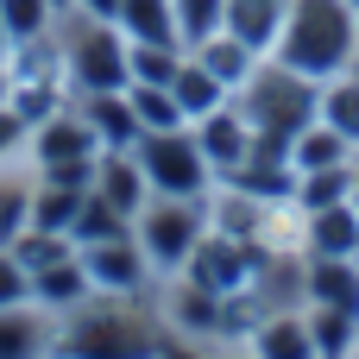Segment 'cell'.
<instances>
[{"instance_id":"6da1fadb","label":"cell","mask_w":359,"mask_h":359,"mask_svg":"<svg viewBox=\"0 0 359 359\" xmlns=\"http://www.w3.org/2000/svg\"><path fill=\"white\" fill-rule=\"evenodd\" d=\"M353 50V25L341 0H297L290 25H284V57L297 69H334Z\"/></svg>"},{"instance_id":"7a4b0ae2","label":"cell","mask_w":359,"mask_h":359,"mask_svg":"<svg viewBox=\"0 0 359 359\" xmlns=\"http://www.w3.org/2000/svg\"><path fill=\"white\" fill-rule=\"evenodd\" d=\"M63 359H151V328L126 309H82L63 334H57Z\"/></svg>"},{"instance_id":"3957f363","label":"cell","mask_w":359,"mask_h":359,"mask_svg":"<svg viewBox=\"0 0 359 359\" xmlns=\"http://www.w3.org/2000/svg\"><path fill=\"white\" fill-rule=\"evenodd\" d=\"M63 69H69V82H76L82 95L126 88V82H133V63H126L120 38H114V19H95V13H88V25L69 32V44H63Z\"/></svg>"},{"instance_id":"277c9868","label":"cell","mask_w":359,"mask_h":359,"mask_svg":"<svg viewBox=\"0 0 359 359\" xmlns=\"http://www.w3.org/2000/svg\"><path fill=\"white\" fill-rule=\"evenodd\" d=\"M139 170H145L151 189L189 202V196L202 189V145L183 139L177 126H170V133H139Z\"/></svg>"},{"instance_id":"5b68a950","label":"cell","mask_w":359,"mask_h":359,"mask_svg":"<svg viewBox=\"0 0 359 359\" xmlns=\"http://www.w3.org/2000/svg\"><path fill=\"white\" fill-rule=\"evenodd\" d=\"M139 246H145L158 265H183V259L196 252V215L183 208V196H170V202H158V208L145 215Z\"/></svg>"},{"instance_id":"8992f818","label":"cell","mask_w":359,"mask_h":359,"mask_svg":"<svg viewBox=\"0 0 359 359\" xmlns=\"http://www.w3.org/2000/svg\"><path fill=\"white\" fill-rule=\"evenodd\" d=\"M32 151H38V170H63V164H95V126L88 120H44L38 126V139H32Z\"/></svg>"},{"instance_id":"52a82bcc","label":"cell","mask_w":359,"mask_h":359,"mask_svg":"<svg viewBox=\"0 0 359 359\" xmlns=\"http://www.w3.org/2000/svg\"><path fill=\"white\" fill-rule=\"evenodd\" d=\"M50 347H57V334L38 309H25V303L0 309V359H44Z\"/></svg>"},{"instance_id":"ba28073f","label":"cell","mask_w":359,"mask_h":359,"mask_svg":"<svg viewBox=\"0 0 359 359\" xmlns=\"http://www.w3.org/2000/svg\"><path fill=\"white\" fill-rule=\"evenodd\" d=\"M82 265H88V284H107V290H139V271H145V259H139V246H126V233L82 246Z\"/></svg>"},{"instance_id":"9c48e42d","label":"cell","mask_w":359,"mask_h":359,"mask_svg":"<svg viewBox=\"0 0 359 359\" xmlns=\"http://www.w3.org/2000/svg\"><path fill=\"white\" fill-rule=\"evenodd\" d=\"M252 107H259V120H265L278 139H290V126H297V120L316 107V95H309L303 82H290V76H271V82H259Z\"/></svg>"},{"instance_id":"30bf717a","label":"cell","mask_w":359,"mask_h":359,"mask_svg":"<svg viewBox=\"0 0 359 359\" xmlns=\"http://www.w3.org/2000/svg\"><path fill=\"white\" fill-rule=\"evenodd\" d=\"M284 13H290V0H227V32H233L246 50H259L265 38H278Z\"/></svg>"},{"instance_id":"8fae6325","label":"cell","mask_w":359,"mask_h":359,"mask_svg":"<svg viewBox=\"0 0 359 359\" xmlns=\"http://www.w3.org/2000/svg\"><path fill=\"white\" fill-rule=\"evenodd\" d=\"M120 88H107V95H88V126H95V139H107V145H133L145 126H139V114H133V95L126 101H114Z\"/></svg>"},{"instance_id":"7c38bea8","label":"cell","mask_w":359,"mask_h":359,"mask_svg":"<svg viewBox=\"0 0 359 359\" xmlns=\"http://www.w3.org/2000/svg\"><path fill=\"white\" fill-rule=\"evenodd\" d=\"M32 297H38V303H50V309L82 303V297H88V265H82V259H57V265L32 271Z\"/></svg>"},{"instance_id":"4fadbf2b","label":"cell","mask_w":359,"mask_h":359,"mask_svg":"<svg viewBox=\"0 0 359 359\" xmlns=\"http://www.w3.org/2000/svg\"><path fill=\"white\" fill-rule=\"evenodd\" d=\"M120 25L133 32V44H170L177 38L170 0H120Z\"/></svg>"},{"instance_id":"5bb4252c","label":"cell","mask_w":359,"mask_h":359,"mask_svg":"<svg viewBox=\"0 0 359 359\" xmlns=\"http://www.w3.org/2000/svg\"><path fill=\"white\" fill-rule=\"evenodd\" d=\"M120 227H126V215H120L107 196H82V208H76V221H69V240H76V246H95V240H120Z\"/></svg>"},{"instance_id":"9a60e30c","label":"cell","mask_w":359,"mask_h":359,"mask_svg":"<svg viewBox=\"0 0 359 359\" xmlns=\"http://www.w3.org/2000/svg\"><path fill=\"white\" fill-rule=\"evenodd\" d=\"M95 196H107L120 215H133V208H139V196H145V170H139V158H133V164H126V158H107V164H101V189H95Z\"/></svg>"},{"instance_id":"2e32d148","label":"cell","mask_w":359,"mask_h":359,"mask_svg":"<svg viewBox=\"0 0 359 359\" xmlns=\"http://www.w3.org/2000/svg\"><path fill=\"white\" fill-rule=\"evenodd\" d=\"M133 114H139V126H145V133H170V126L183 120L177 95H170V88H158V82H133Z\"/></svg>"},{"instance_id":"e0dca14e","label":"cell","mask_w":359,"mask_h":359,"mask_svg":"<svg viewBox=\"0 0 359 359\" xmlns=\"http://www.w3.org/2000/svg\"><path fill=\"white\" fill-rule=\"evenodd\" d=\"M189 259H196V290H208V297L233 290V278H240V252L233 246H196Z\"/></svg>"},{"instance_id":"ac0fdd59","label":"cell","mask_w":359,"mask_h":359,"mask_svg":"<svg viewBox=\"0 0 359 359\" xmlns=\"http://www.w3.org/2000/svg\"><path fill=\"white\" fill-rule=\"evenodd\" d=\"M309 353H316V328H303V322L259 328V359H309Z\"/></svg>"},{"instance_id":"d6986e66","label":"cell","mask_w":359,"mask_h":359,"mask_svg":"<svg viewBox=\"0 0 359 359\" xmlns=\"http://www.w3.org/2000/svg\"><path fill=\"white\" fill-rule=\"evenodd\" d=\"M202 158H215V164H240L246 158V126L240 120H227V114H208V126H202Z\"/></svg>"},{"instance_id":"ffe728a7","label":"cell","mask_w":359,"mask_h":359,"mask_svg":"<svg viewBox=\"0 0 359 359\" xmlns=\"http://www.w3.org/2000/svg\"><path fill=\"white\" fill-rule=\"evenodd\" d=\"M353 246H359V221L347 208H322V215H316V252H322V259H347Z\"/></svg>"},{"instance_id":"44dd1931","label":"cell","mask_w":359,"mask_h":359,"mask_svg":"<svg viewBox=\"0 0 359 359\" xmlns=\"http://www.w3.org/2000/svg\"><path fill=\"white\" fill-rule=\"evenodd\" d=\"M170 95H177V107L183 114H215V101H221V82L196 63V69H177L170 76Z\"/></svg>"},{"instance_id":"7402d4cb","label":"cell","mask_w":359,"mask_h":359,"mask_svg":"<svg viewBox=\"0 0 359 359\" xmlns=\"http://www.w3.org/2000/svg\"><path fill=\"white\" fill-rule=\"evenodd\" d=\"M0 25H6L13 44H32L50 25V0H0Z\"/></svg>"},{"instance_id":"603a6c76","label":"cell","mask_w":359,"mask_h":359,"mask_svg":"<svg viewBox=\"0 0 359 359\" xmlns=\"http://www.w3.org/2000/svg\"><path fill=\"white\" fill-rule=\"evenodd\" d=\"M170 13H177V32H183V38L208 44V38H215V19L227 13V0H170Z\"/></svg>"},{"instance_id":"cb8c5ba5","label":"cell","mask_w":359,"mask_h":359,"mask_svg":"<svg viewBox=\"0 0 359 359\" xmlns=\"http://www.w3.org/2000/svg\"><path fill=\"white\" fill-rule=\"evenodd\" d=\"M25 227H32V189L0 177V246H13Z\"/></svg>"},{"instance_id":"d4e9b609","label":"cell","mask_w":359,"mask_h":359,"mask_svg":"<svg viewBox=\"0 0 359 359\" xmlns=\"http://www.w3.org/2000/svg\"><path fill=\"white\" fill-rule=\"evenodd\" d=\"M133 82H158V88H170V76H177V57H170V44H133Z\"/></svg>"},{"instance_id":"484cf974","label":"cell","mask_w":359,"mask_h":359,"mask_svg":"<svg viewBox=\"0 0 359 359\" xmlns=\"http://www.w3.org/2000/svg\"><path fill=\"white\" fill-rule=\"evenodd\" d=\"M347 284H353V271H347V265H334V259L316 271V297H322V303H334V309H353V303H359V290H347Z\"/></svg>"},{"instance_id":"4316f807","label":"cell","mask_w":359,"mask_h":359,"mask_svg":"<svg viewBox=\"0 0 359 359\" xmlns=\"http://www.w3.org/2000/svg\"><path fill=\"white\" fill-rule=\"evenodd\" d=\"M328 126H334L341 139H359V82H347V88L328 95Z\"/></svg>"},{"instance_id":"83f0119b","label":"cell","mask_w":359,"mask_h":359,"mask_svg":"<svg viewBox=\"0 0 359 359\" xmlns=\"http://www.w3.org/2000/svg\"><path fill=\"white\" fill-rule=\"evenodd\" d=\"M32 297V271L13 259V246H0V309L6 303H25Z\"/></svg>"},{"instance_id":"f1b7e54d","label":"cell","mask_w":359,"mask_h":359,"mask_svg":"<svg viewBox=\"0 0 359 359\" xmlns=\"http://www.w3.org/2000/svg\"><path fill=\"white\" fill-rule=\"evenodd\" d=\"M334 151H341V133H334V126H328L322 139H303V145H297V158H303L309 170H316V164H334Z\"/></svg>"},{"instance_id":"f546056e","label":"cell","mask_w":359,"mask_h":359,"mask_svg":"<svg viewBox=\"0 0 359 359\" xmlns=\"http://www.w3.org/2000/svg\"><path fill=\"white\" fill-rule=\"evenodd\" d=\"M341 189H347V177H341V170H328V164H322V177H309V189H303V196H309V208H316V202H322V208H328V202H334V196H341Z\"/></svg>"},{"instance_id":"4dcf8cb0","label":"cell","mask_w":359,"mask_h":359,"mask_svg":"<svg viewBox=\"0 0 359 359\" xmlns=\"http://www.w3.org/2000/svg\"><path fill=\"white\" fill-rule=\"evenodd\" d=\"M19 133H25V120H19V114H6V107H0V158H6V151H13V145H19Z\"/></svg>"},{"instance_id":"1f68e13d","label":"cell","mask_w":359,"mask_h":359,"mask_svg":"<svg viewBox=\"0 0 359 359\" xmlns=\"http://www.w3.org/2000/svg\"><path fill=\"white\" fill-rule=\"evenodd\" d=\"M82 13H95V19H120V0H82Z\"/></svg>"},{"instance_id":"d6a6232c","label":"cell","mask_w":359,"mask_h":359,"mask_svg":"<svg viewBox=\"0 0 359 359\" xmlns=\"http://www.w3.org/2000/svg\"><path fill=\"white\" fill-rule=\"evenodd\" d=\"M6 88H13V82H6V76H0V107H6Z\"/></svg>"},{"instance_id":"836d02e7","label":"cell","mask_w":359,"mask_h":359,"mask_svg":"<svg viewBox=\"0 0 359 359\" xmlns=\"http://www.w3.org/2000/svg\"><path fill=\"white\" fill-rule=\"evenodd\" d=\"M6 44H13V38H6V25H0V50H6Z\"/></svg>"}]
</instances>
